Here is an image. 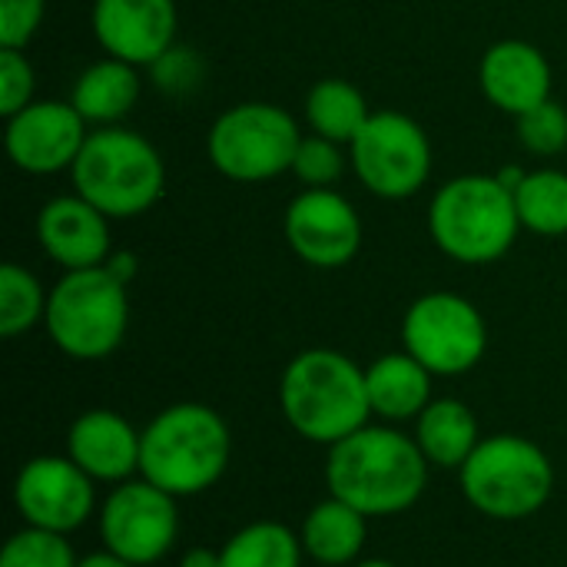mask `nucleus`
<instances>
[{
	"mask_svg": "<svg viewBox=\"0 0 567 567\" xmlns=\"http://www.w3.org/2000/svg\"><path fill=\"white\" fill-rule=\"evenodd\" d=\"M429 458L395 425H362L326 455V488L365 518L412 512L429 488Z\"/></svg>",
	"mask_w": 567,
	"mask_h": 567,
	"instance_id": "obj_1",
	"label": "nucleus"
},
{
	"mask_svg": "<svg viewBox=\"0 0 567 567\" xmlns=\"http://www.w3.org/2000/svg\"><path fill=\"white\" fill-rule=\"evenodd\" d=\"M279 412L299 439L332 449L372 422L365 369L339 349H306L282 369Z\"/></svg>",
	"mask_w": 567,
	"mask_h": 567,
	"instance_id": "obj_2",
	"label": "nucleus"
},
{
	"mask_svg": "<svg viewBox=\"0 0 567 567\" xmlns=\"http://www.w3.org/2000/svg\"><path fill=\"white\" fill-rule=\"evenodd\" d=\"M233 458L226 419L203 402H176L140 432V478L173 498H196L219 485Z\"/></svg>",
	"mask_w": 567,
	"mask_h": 567,
	"instance_id": "obj_3",
	"label": "nucleus"
},
{
	"mask_svg": "<svg viewBox=\"0 0 567 567\" xmlns=\"http://www.w3.org/2000/svg\"><path fill=\"white\" fill-rule=\"evenodd\" d=\"M515 193L488 173H465L439 186L429 203L432 243L462 266L498 262L518 239Z\"/></svg>",
	"mask_w": 567,
	"mask_h": 567,
	"instance_id": "obj_4",
	"label": "nucleus"
},
{
	"mask_svg": "<svg viewBox=\"0 0 567 567\" xmlns=\"http://www.w3.org/2000/svg\"><path fill=\"white\" fill-rule=\"evenodd\" d=\"M70 179L73 193L103 216L133 219L163 199L166 163L146 136L126 126H96L70 166Z\"/></svg>",
	"mask_w": 567,
	"mask_h": 567,
	"instance_id": "obj_5",
	"label": "nucleus"
},
{
	"mask_svg": "<svg viewBox=\"0 0 567 567\" xmlns=\"http://www.w3.org/2000/svg\"><path fill=\"white\" fill-rule=\"evenodd\" d=\"M465 502L488 522L535 518L555 495V465L525 435H488L458 468Z\"/></svg>",
	"mask_w": 567,
	"mask_h": 567,
	"instance_id": "obj_6",
	"label": "nucleus"
},
{
	"mask_svg": "<svg viewBox=\"0 0 567 567\" xmlns=\"http://www.w3.org/2000/svg\"><path fill=\"white\" fill-rule=\"evenodd\" d=\"M130 286L120 282L106 262L96 269L63 272L50 289L43 329L50 342L76 362L110 359L130 329Z\"/></svg>",
	"mask_w": 567,
	"mask_h": 567,
	"instance_id": "obj_7",
	"label": "nucleus"
},
{
	"mask_svg": "<svg viewBox=\"0 0 567 567\" xmlns=\"http://www.w3.org/2000/svg\"><path fill=\"white\" fill-rule=\"evenodd\" d=\"M299 123L279 103H236L216 116L206 136L209 163L233 183H266L292 173Z\"/></svg>",
	"mask_w": 567,
	"mask_h": 567,
	"instance_id": "obj_8",
	"label": "nucleus"
},
{
	"mask_svg": "<svg viewBox=\"0 0 567 567\" xmlns=\"http://www.w3.org/2000/svg\"><path fill=\"white\" fill-rule=\"evenodd\" d=\"M402 349L415 355L435 379H455L485 359L488 326L472 299L435 289L405 309Z\"/></svg>",
	"mask_w": 567,
	"mask_h": 567,
	"instance_id": "obj_9",
	"label": "nucleus"
},
{
	"mask_svg": "<svg viewBox=\"0 0 567 567\" xmlns=\"http://www.w3.org/2000/svg\"><path fill=\"white\" fill-rule=\"evenodd\" d=\"M346 150L352 173L379 199H412L432 176L429 133L399 110H375Z\"/></svg>",
	"mask_w": 567,
	"mask_h": 567,
	"instance_id": "obj_10",
	"label": "nucleus"
},
{
	"mask_svg": "<svg viewBox=\"0 0 567 567\" xmlns=\"http://www.w3.org/2000/svg\"><path fill=\"white\" fill-rule=\"evenodd\" d=\"M103 551L133 567L163 561L179 542V498L146 478L113 485L96 512Z\"/></svg>",
	"mask_w": 567,
	"mask_h": 567,
	"instance_id": "obj_11",
	"label": "nucleus"
},
{
	"mask_svg": "<svg viewBox=\"0 0 567 567\" xmlns=\"http://www.w3.org/2000/svg\"><path fill=\"white\" fill-rule=\"evenodd\" d=\"M13 508L30 528L70 535L96 508V482L70 455H37L13 478Z\"/></svg>",
	"mask_w": 567,
	"mask_h": 567,
	"instance_id": "obj_12",
	"label": "nucleus"
},
{
	"mask_svg": "<svg viewBox=\"0 0 567 567\" xmlns=\"http://www.w3.org/2000/svg\"><path fill=\"white\" fill-rule=\"evenodd\" d=\"M289 249L312 269H342L359 256L362 219L336 189H302L282 216Z\"/></svg>",
	"mask_w": 567,
	"mask_h": 567,
	"instance_id": "obj_13",
	"label": "nucleus"
},
{
	"mask_svg": "<svg viewBox=\"0 0 567 567\" xmlns=\"http://www.w3.org/2000/svg\"><path fill=\"white\" fill-rule=\"evenodd\" d=\"M90 130L70 100H33L7 116L3 146L10 163L30 176L63 173L76 163Z\"/></svg>",
	"mask_w": 567,
	"mask_h": 567,
	"instance_id": "obj_14",
	"label": "nucleus"
},
{
	"mask_svg": "<svg viewBox=\"0 0 567 567\" xmlns=\"http://www.w3.org/2000/svg\"><path fill=\"white\" fill-rule=\"evenodd\" d=\"M176 0H93L90 27L106 56L153 66L176 43Z\"/></svg>",
	"mask_w": 567,
	"mask_h": 567,
	"instance_id": "obj_15",
	"label": "nucleus"
},
{
	"mask_svg": "<svg viewBox=\"0 0 567 567\" xmlns=\"http://www.w3.org/2000/svg\"><path fill=\"white\" fill-rule=\"evenodd\" d=\"M37 243L47 259H53L63 272L96 269L103 266L110 249V216H103L83 196H53L37 213Z\"/></svg>",
	"mask_w": 567,
	"mask_h": 567,
	"instance_id": "obj_16",
	"label": "nucleus"
},
{
	"mask_svg": "<svg viewBox=\"0 0 567 567\" xmlns=\"http://www.w3.org/2000/svg\"><path fill=\"white\" fill-rule=\"evenodd\" d=\"M140 432L113 409H86L66 429V455L93 482L123 485L140 475Z\"/></svg>",
	"mask_w": 567,
	"mask_h": 567,
	"instance_id": "obj_17",
	"label": "nucleus"
},
{
	"mask_svg": "<svg viewBox=\"0 0 567 567\" xmlns=\"http://www.w3.org/2000/svg\"><path fill=\"white\" fill-rule=\"evenodd\" d=\"M478 83L495 110L522 116L551 100V63L528 40H498L478 63Z\"/></svg>",
	"mask_w": 567,
	"mask_h": 567,
	"instance_id": "obj_18",
	"label": "nucleus"
},
{
	"mask_svg": "<svg viewBox=\"0 0 567 567\" xmlns=\"http://www.w3.org/2000/svg\"><path fill=\"white\" fill-rule=\"evenodd\" d=\"M432 379L435 375L405 349L379 355L372 365H365L372 415L389 425L415 422L432 402Z\"/></svg>",
	"mask_w": 567,
	"mask_h": 567,
	"instance_id": "obj_19",
	"label": "nucleus"
},
{
	"mask_svg": "<svg viewBox=\"0 0 567 567\" xmlns=\"http://www.w3.org/2000/svg\"><path fill=\"white\" fill-rule=\"evenodd\" d=\"M369 522L362 512L346 505L342 498L329 495L319 505H312L299 525L302 551L322 567L355 565L369 542Z\"/></svg>",
	"mask_w": 567,
	"mask_h": 567,
	"instance_id": "obj_20",
	"label": "nucleus"
},
{
	"mask_svg": "<svg viewBox=\"0 0 567 567\" xmlns=\"http://www.w3.org/2000/svg\"><path fill=\"white\" fill-rule=\"evenodd\" d=\"M482 439L478 415L462 399H432L415 419V442L432 468L458 472Z\"/></svg>",
	"mask_w": 567,
	"mask_h": 567,
	"instance_id": "obj_21",
	"label": "nucleus"
},
{
	"mask_svg": "<svg viewBox=\"0 0 567 567\" xmlns=\"http://www.w3.org/2000/svg\"><path fill=\"white\" fill-rule=\"evenodd\" d=\"M140 66L116 60V56H103L96 63H90L73 90H70V103L73 110L86 120V126H120L123 116H130V110L140 100Z\"/></svg>",
	"mask_w": 567,
	"mask_h": 567,
	"instance_id": "obj_22",
	"label": "nucleus"
},
{
	"mask_svg": "<svg viewBox=\"0 0 567 567\" xmlns=\"http://www.w3.org/2000/svg\"><path fill=\"white\" fill-rule=\"evenodd\" d=\"M372 113L375 110L369 106L362 90L342 76H326L306 93L309 130L326 136V140H336L342 146H349L359 136V130L369 123Z\"/></svg>",
	"mask_w": 567,
	"mask_h": 567,
	"instance_id": "obj_23",
	"label": "nucleus"
},
{
	"mask_svg": "<svg viewBox=\"0 0 567 567\" xmlns=\"http://www.w3.org/2000/svg\"><path fill=\"white\" fill-rule=\"evenodd\" d=\"M302 538L282 522H249L219 548L223 567H302Z\"/></svg>",
	"mask_w": 567,
	"mask_h": 567,
	"instance_id": "obj_24",
	"label": "nucleus"
},
{
	"mask_svg": "<svg viewBox=\"0 0 567 567\" xmlns=\"http://www.w3.org/2000/svg\"><path fill=\"white\" fill-rule=\"evenodd\" d=\"M515 206L522 229L558 239L567 236V173L561 169H532L515 186Z\"/></svg>",
	"mask_w": 567,
	"mask_h": 567,
	"instance_id": "obj_25",
	"label": "nucleus"
},
{
	"mask_svg": "<svg viewBox=\"0 0 567 567\" xmlns=\"http://www.w3.org/2000/svg\"><path fill=\"white\" fill-rule=\"evenodd\" d=\"M47 299L50 292H43L40 279L30 269L17 262H3L0 266V336L17 339V336H27L33 326H40L47 319Z\"/></svg>",
	"mask_w": 567,
	"mask_h": 567,
	"instance_id": "obj_26",
	"label": "nucleus"
},
{
	"mask_svg": "<svg viewBox=\"0 0 567 567\" xmlns=\"http://www.w3.org/2000/svg\"><path fill=\"white\" fill-rule=\"evenodd\" d=\"M80 558L70 545V535L43 532L23 525L0 548V567H76Z\"/></svg>",
	"mask_w": 567,
	"mask_h": 567,
	"instance_id": "obj_27",
	"label": "nucleus"
},
{
	"mask_svg": "<svg viewBox=\"0 0 567 567\" xmlns=\"http://www.w3.org/2000/svg\"><path fill=\"white\" fill-rule=\"evenodd\" d=\"M346 153L342 143L326 140L319 133H302L296 159H292V176L306 186V189H332L342 173H346Z\"/></svg>",
	"mask_w": 567,
	"mask_h": 567,
	"instance_id": "obj_28",
	"label": "nucleus"
},
{
	"mask_svg": "<svg viewBox=\"0 0 567 567\" xmlns=\"http://www.w3.org/2000/svg\"><path fill=\"white\" fill-rule=\"evenodd\" d=\"M518 140L535 156H555L567 146V110L551 96L542 106L515 116Z\"/></svg>",
	"mask_w": 567,
	"mask_h": 567,
	"instance_id": "obj_29",
	"label": "nucleus"
},
{
	"mask_svg": "<svg viewBox=\"0 0 567 567\" xmlns=\"http://www.w3.org/2000/svg\"><path fill=\"white\" fill-rule=\"evenodd\" d=\"M33 66L23 50L17 47H0V113L13 116L27 103H33Z\"/></svg>",
	"mask_w": 567,
	"mask_h": 567,
	"instance_id": "obj_30",
	"label": "nucleus"
},
{
	"mask_svg": "<svg viewBox=\"0 0 567 567\" xmlns=\"http://www.w3.org/2000/svg\"><path fill=\"white\" fill-rule=\"evenodd\" d=\"M47 13V0H0V47L27 50Z\"/></svg>",
	"mask_w": 567,
	"mask_h": 567,
	"instance_id": "obj_31",
	"label": "nucleus"
},
{
	"mask_svg": "<svg viewBox=\"0 0 567 567\" xmlns=\"http://www.w3.org/2000/svg\"><path fill=\"white\" fill-rule=\"evenodd\" d=\"M150 70H153L156 86H163L166 93H189L199 83V76H203V63H199L196 50L176 47V43Z\"/></svg>",
	"mask_w": 567,
	"mask_h": 567,
	"instance_id": "obj_32",
	"label": "nucleus"
},
{
	"mask_svg": "<svg viewBox=\"0 0 567 567\" xmlns=\"http://www.w3.org/2000/svg\"><path fill=\"white\" fill-rule=\"evenodd\" d=\"M179 567H223V561H219V551H213L206 545H196V548H186L183 551Z\"/></svg>",
	"mask_w": 567,
	"mask_h": 567,
	"instance_id": "obj_33",
	"label": "nucleus"
},
{
	"mask_svg": "<svg viewBox=\"0 0 567 567\" xmlns=\"http://www.w3.org/2000/svg\"><path fill=\"white\" fill-rule=\"evenodd\" d=\"M106 269L120 279V282H133V276H136V256H130V252H113L110 259H106Z\"/></svg>",
	"mask_w": 567,
	"mask_h": 567,
	"instance_id": "obj_34",
	"label": "nucleus"
},
{
	"mask_svg": "<svg viewBox=\"0 0 567 567\" xmlns=\"http://www.w3.org/2000/svg\"><path fill=\"white\" fill-rule=\"evenodd\" d=\"M76 567H133V565H126L123 558H116V555H110V551H93V555L80 558V565Z\"/></svg>",
	"mask_w": 567,
	"mask_h": 567,
	"instance_id": "obj_35",
	"label": "nucleus"
},
{
	"mask_svg": "<svg viewBox=\"0 0 567 567\" xmlns=\"http://www.w3.org/2000/svg\"><path fill=\"white\" fill-rule=\"evenodd\" d=\"M349 567H399V565H392L389 558H359L355 565H349Z\"/></svg>",
	"mask_w": 567,
	"mask_h": 567,
	"instance_id": "obj_36",
	"label": "nucleus"
}]
</instances>
